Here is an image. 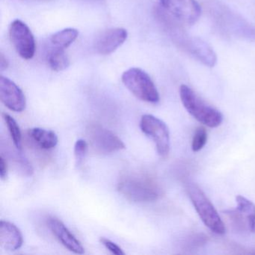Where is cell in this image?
Here are the masks:
<instances>
[{"mask_svg":"<svg viewBox=\"0 0 255 255\" xmlns=\"http://www.w3.org/2000/svg\"><path fill=\"white\" fill-rule=\"evenodd\" d=\"M157 13L159 20L166 28L171 39L180 50L209 68L216 65L217 56L207 43L199 38L189 35L180 26V22L165 10L159 9Z\"/></svg>","mask_w":255,"mask_h":255,"instance_id":"1","label":"cell"},{"mask_svg":"<svg viewBox=\"0 0 255 255\" xmlns=\"http://www.w3.org/2000/svg\"><path fill=\"white\" fill-rule=\"evenodd\" d=\"M118 190L132 202H151L162 195V190L153 179L141 174L124 176L118 183Z\"/></svg>","mask_w":255,"mask_h":255,"instance_id":"2","label":"cell"},{"mask_svg":"<svg viewBox=\"0 0 255 255\" xmlns=\"http://www.w3.org/2000/svg\"><path fill=\"white\" fill-rule=\"evenodd\" d=\"M180 97L188 113L202 125L216 128L223 122L222 113L201 99L189 86H180Z\"/></svg>","mask_w":255,"mask_h":255,"instance_id":"3","label":"cell"},{"mask_svg":"<svg viewBox=\"0 0 255 255\" xmlns=\"http://www.w3.org/2000/svg\"><path fill=\"white\" fill-rule=\"evenodd\" d=\"M210 13L218 26L225 32L248 41H255V27L231 10L220 4L210 7Z\"/></svg>","mask_w":255,"mask_h":255,"instance_id":"4","label":"cell"},{"mask_svg":"<svg viewBox=\"0 0 255 255\" xmlns=\"http://www.w3.org/2000/svg\"><path fill=\"white\" fill-rule=\"evenodd\" d=\"M186 190L195 210L204 225L215 234H225L226 231L225 223L204 192L193 183H188Z\"/></svg>","mask_w":255,"mask_h":255,"instance_id":"5","label":"cell"},{"mask_svg":"<svg viewBox=\"0 0 255 255\" xmlns=\"http://www.w3.org/2000/svg\"><path fill=\"white\" fill-rule=\"evenodd\" d=\"M122 80L127 89L137 98L150 104L159 101V95L150 76L140 68H132L124 72Z\"/></svg>","mask_w":255,"mask_h":255,"instance_id":"6","label":"cell"},{"mask_svg":"<svg viewBox=\"0 0 255 255\" xmlns=\"http://www.w3.org/2000/svg\"><path fill=\"white\" fill-rule=\"evenodd\" d=\"M86 135L92 150L99 154H110L126 148L125 143L118 135L99 124L89 125Z\"/></svg>","mask_w":255,"mask_h":255,"instance_id":"7","label":"cell"},{"mask_svg":"<svg viewBox=\"0 0 255 255\" xmlns=\"http://www.w3.org/2000/svg\"><path fill=\"white\" fill-rule=\"evenodd\" d=\"M140 128L153 139L158 154L166 157L170 150V134L165 122L152 115H144L140 121Z\"/></svg>","mask_w":255,"mask_h":255,"instance_id":"8","label":"cell"},{"mask_svg":"<svg viewBox=\"0 0 255 255\" xmlns=\"http://www.w3.org/2000/svg\"><path fill=\"white\" fill-rule=\"evenodd\" d=\"M161 7L180 23L192 25L201 14V7L196 0H160Z\"/></svg>","mask_w":255,"mask_h":255,"instance_id":"9","label":"cell"},{"mask_svg":"<svg viewBox=\"0 0 255 255\" xmlns=\"http://www.w3.org/2000/svg\"><path fill=\"white\" fill-rule=\"evenodd\" d=\"M11 43L19 56L29 60L35 56V38L26 23L20 20H15L11 23L9 29Z\"/></svg>","mask_w":255,"mask_h":255,"instance_id":"10","label":"cell"},{"mask_svg":"<svg viewBox=\"0 0 255 255\" xmlns=\"http://www.w3.org/2000/svg\"><path fill=\"white\" fill-rule=\"evenodd\" d=\"M0 100L7 108L15 113H21L26 109V97L23 91L2 75L0 76Z\"/></svg>","mask_w":255,"mask_h":255,"instance_id":"11","label":"cell"},{"mask_svg":"<svg viewBox=\"0 0 255 255\" xmlns=\"http://www.w3.org/2000/svg\"><path fill=\"white\" fill-rule=\"evenodd\" d=\"M47 224L52 234L68 250L78 255L85 253V249L81 242L70 231L62 221L57 218L49 217Z\"/></svg>","mask_w":255,"mask_h":255,"instance_id":"12","label":"cell"},{"mask_svg":"<svg viewBox=\"0 0 255 255\" xmlns=\"http://www.w3.org/2000/svg\"><path fill=\"white\" fill-rule=\"evenodd\" d=\"M126 29L114 28L103 32L95 42V48L101 55H110L120 47L128 38Z\"/></svg>","mask_w":255,"mask_h":255,"instance_id":"13","label":"cell"},{"mask_svg":"<svg viewBox=\"0 0 255 255\" xmlns=\"http://www.w3.org/2000/svg\"><path fill=\"white\" fill-rule=\"evenodd\" d=\"M23 237L14 224L7 221L0 222V246L7 251H16L22 247Z\"/></svg>","mask_w":255,"mask_h":255,"instance_id":"14","label":"cell"},{"mask_svg":"<svg viewBox=\"0 0 255 255\" xmlns=\"http://www.w3.org/2000/svg\"><path fill=\"white\" fill-rule=\"evenodd\" d=\"M1 147L2 150L5 151V154L1 153V155L5 157L7 162L12 165L16 171L26 177H31L33 174V168L28 159L20 153L21 150L17 148V147L15 148L13 147H8V145H6V148H4L2 146Z\"/></svg>","mask_w":255,"mask_h":255,"instance_id":"15","label":"cell"},{"mask_svg":"<svg viewBox=\"0 0 255 255\" xmlns=\"http://www.w3.org/2000/svg\"><path fill=\"white\" fill-rule=\"evenodd\" d=\"M28 135L38 147L44 150H51L58 144L57 135L49 129L32 128L28 131Z\"/></svg>","mask_w":255,"mask_h":255,"instance_id":"16","label":"cell"},{"mask_svg":"<svg viewBox=\"0 0 255 255\" xmlns=\"http://www.w3.org/2000/svg\"><path fill=\"white\" fill-rule=\"evenodd\" d=\"M79 35L77 29L68 28L59 31L50 37V43L53 47L65 50L77 40Z\"/></svg>","mask_w":255,"mask_h":255,"instance_id":"17","label":"cell"},{"mask_svg":"<svg viewBox=\"0 0 255 255\" xmlns=\"http://www.w3.org/2000/svg\"><path fill=\"white\" fill-rule=\"evenodd\" d=\"M47 62L50 68L57 72L64 71L70 65L69 59L65 54V50L53 47L47 55Z\"/></svg>","mask_w":255,"mask_h":255,"instance_id":"18","label":"cell"},{"mask_svg":"<svg viewBox=\"0 0 255 255\" xmlns=\"http://www.w3.org/2000/svg\"><path fill=\"white\" fill-rule=\"evenodd\" d=\"M237 210L246 219L249 225V230L252 231L255 223V205L252 201L242 195L236 197Z\"/></svg>","mask_w":255,"mask_h":255,"instance_id":"19","label":"cell"},{"mask_svg":"<svg viewBox=\"0 0 255 255\" xmlns=\"http://www.w3.org/2000/svg\"><path fill=\"white\" fill-rule=\"evenodd\" d=\"M3 119L6 124L14 145L16 146L19 150H22V134L20 127L17 125V122L9 115L4 113Z\"/></svg>","mask_w":255,"mask_h":255,"instance_id":"20","label":"cell"},{"mask_svg":"<svg viewBox=\"0 0 255 255\" xmlns=\"http://www.w3.org/2000/svg\"><path fill=\"white\" fill-rule=\"evenodd\" d=\"M207 141V132L205 128L198 127L194 134L192 141V149L194 152L201 150Z\"/></svg>","mask_w":255,"mask_h":255,"instance_id":"21","label":"cell"},{"mask_svg":"<svg viewBox=\"0 0 255 255\" xmlns=\"http://www.w3.org/2000/svg\"><path fill=\"white\" fill-rule=\"evenodd\" d=\"M88 143L84 139H79L74 144V156H75L76 165L81 166L84 162L88 151Z\"/></svg>","mask_w":255,"mask_h":255,"instance_id":"22","label":"cell"},{"mask_svg":"<svg viewBox=\"0 0 255 255\" xmlns=\"http://www.w3.org/2000/svg\"><path fill=\"white\" fill-rule=\"evenodd\" d=\"M100 241L101 243L108 249L109 251L112 252V253L114 254V255H125V253L123 250H122V248L120 246H118L116 243H113L111 240H109V239L104 238V237H101L100 239Z\"/></svg>","mask_w":255,"mask_h":255,"instance_id":"23","label":"cell"},{"mask_svg":"<svg viewBox=\"0 0 255 255\" xmlns=\"http://www.w3.org/2000/svg\"><path fill=\"white\" fill-rule=\"evenodd\" d=\"M8 176V162L3 156H0V177L2 180H6Z\"/></svg>","mask_w":255,"mask_h":255,"instance_id":"24","label":"cell"},{"mask_svg":"<svg viewBox=\"0 0 255 255\" xmlns=\"http://www.w3.org/2000/svg\"><path fill=\"white\" fill-rule=\"evenodd\" d=\"M8 65H9V63H8L7 58L4 56L3 53H0V71H3L4 70L6 69Z\"/></svg>","mask_w":255,"mask_h":255,"instance_id":"25","label":"cell"},{"mask_svg":"<svg viewBox=\"0 0 255 255\" xmlns=\"http://www.w3.org/2000/svg\"><path fill=\"white\" fill-rule=\"evenodd\" d=\"M252 232H255V225H254L253 228H252Z\"/></svg>","mask_w":255,"mask_h":255,"instance_id":"26","label":"cell"}]
</instances>
